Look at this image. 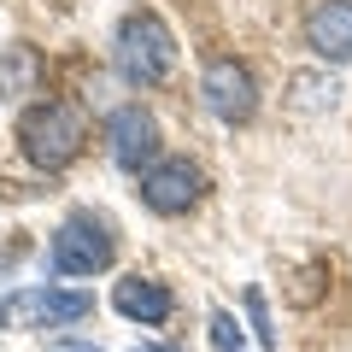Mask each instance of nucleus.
I'll use <instances>...</instances> for the list:
<instances>
[{
    "label": "nucleus",
    "mask_w": 352,
    "mask_h": 352,
    "mask_svg": "<svg viewBox=\"0 0 352 352\" xmlns=\"http://www.w3.org/2000/svg\"><path fill=\"white\" fill-rule=\"evenodd\" d=\"M106 141H112V159L124 170H141V164H159V118L141 112V106H118L106 118Z\"/></svg>",
    "instance_id": "obj_7"
},
{
    "label": "nucleus",
    "mask_w": 352,
    "mask_h": 352,
    "mask_svg": "<svg viewBox=\"0 0 352 352\" xmlns=\"http://www.w3.org/2000/svg\"><path fill=\"white\" fill-rule=\"evenodd\" d=\"M30 76H36V59H30L24 47H12V65L0 71V88H6V94H18V88H24Z\"/></svg>",
    "instance_id": "obj_11"
},
{
    "label": "nucleus",
    "mask_w": 352,
    "mask_h": 352,
    "mask_svg": "<svg viewBox=\"0 0 352 352\" xmlns=\"http://www.w3.org/2000/svg\"><path fill=\"white\" fill-rule=\"evenodd\" d=\"M212 340H217V352H241L247 340H241V323L229 311H212Z\"/></svg>",
    "instance_id": "obj_12"
},
{
    "label": "nucleus",
    "mask_w": 352,
    "mask_h": 352,
    "mask_svg": "<svg viewBox=\"0 0 352 352\" xmlns=\"http://www.w3.org/2000/svg\"><path fill=\"white\" fill-rule=\"evenodd\" d=\"M94 311V294L82 288H24L0 300V329H65Z\"/></svg>",
    "instance_id": "obj_4"
},
{
    "label": "nucleus",
    "mask_w": 352,
    "mask_h": 352,
    "mask_svg": "<svg viewBox=\"0 0 352 352\" xmlns=\"http://www.w3.org/2000/svg\"><path fill=\"white\" fill-rule=\"evenodd\" d=\"M247 317H252V329H258V340L270 346V340H276V329H270V317H264V294H258V288H247Z\"/></svg>",
    "instance_id": "obj_13"
},
{
    "label": "nucleus",
    "mask_w": 352,
    "mask_h": 352,
    "mask_svg": "<svg viewBox=\"0 0 352 352\" xmlns=\"http://www.w3.org/2000/svg\"><path fill=\"white\" fill-rule=\"evenodd\" d=\"M200 188H206V176H200V164H188V159H159L153 170H141V200L159 217L188 212V206L200 200Z\"/></svg>",
    "instance_id": "obj_6"
},
{
    "label": "nucleus",
    "mask_w": 352,
    "mask_h": 352,
    "mask_svg": "<svg viewBox=\"0 0 352 352\" xmlns=\"http://www.w3.org/2000/svg\"><path fill=\"white\" fill-rule=\"evenodd\" d=\"M53 352H100V340H53Z\"/></svg>",
    "instance_id": "obj_14"
},
{
    "label": "nucleus",
    "mask_w": 352,
    "mask_h": 352,
    "mask_svg": "<svg viewBox=\"0 0 352 352\" xmlns=\"http://www.w3.org/2000/svg\"><path fill=\"white\" fill-rule=\"evenodd\" d=\"M18 141H24V153L36 164L65 170V164L82 153L88 129H82V112H76L71 100H41V106H30V112L18 118Z\"/></svg>",
    "instance_id": "obj_1"
},
{
    "label": "nucleus",
    "mask_w": 352,
    "mask_h": 352,
    "mask_svg": "<svg viewBox=\"0 0 352 352\" xmlns=\"http://www.w3.org/2000/svg\"><path fill=\"white\" fill-rule=\"evenodd\" d=\"M53 270L59 276H94V270H106V264L118 258V235L106 217L94 212H71L59 223V235H53Z\"/></svg>",
    "instance_id": "obj_3"
},
{
    "label": "nucleus",
    "mask_w": 352,
    "mask_h": 352,
    "mask_svg": "<svg viewBox=\"0 0 352 352\" xmlns=\"http://www.w3.org/2000/svg\"><path fill=\"white\" fill-rule=\"evenodd\" d=\"M141 352H182V346H141Z\"/></svg>",
    "instance_id": "obj_15"
},
{
    "label": "nucleus",
    "mask_w": 352,
    "mask_h": 352,
    "mask_svg": "<svg viewBox=\"0 0 352 352\" xmlns=\"http://www.w3.org/2000/svg\"><path fill=\"white\" fill-rule=\"evenodd\" d=\"M112 305L118 311L129 317V323H147V329H159L164 317H170V288H164V282H153V276H124L112 288Z\"/></svg>",
    "instance_id": "obj_9"
},
{
    "label": "nucleus",
    "mask_w": 352,
    "mask_h": 352,
    "mask_svg": "<svg viewBox=\"0 0 352 352\" xmlns=\"http://www.w3.org/2000/svg\"><path fill=\"white\" fill-rule=\"evenodd\" d=\"M294 94H300L305 112H323V106H335L340 88H335V82H317V76H294Z\"/></svg>",
    "instance_id": "obj_10"
},
{
    "label": "nucleus",
    "mask_w": 352,
    "mask_h": 352,
    "mask_svg": "<svg viewBox=\"0 0 352 352\" xmlns=\"http://www.w3.org/2000/svg\"><path fill=\"white\" fill-rule=\"evenodd\" d=\"M176 65V36L164 30L159 12H129L124 30H118V71H124V82L135 88H153L164 82Z\"/></svg>",
    "instance_id": "obj_2"
},
{
    "label": "nucleus",
    "mask_w": 352,
    "mask_h": 352,
    "mask_svg": "<svg viewBox=\"0 0 352 352\" xmlns=\"http://www.w3.org/2000/svg\"><path fill=\"white\" fill-rule=\"evenodd\" d=\"M305 47L323 65H352V0H317L305 12Z\"/></svg>",
    "instance_id": "obj_8"
},
{
    "label": "nucleus",
    "mask_w": 352,
    "mask_h": 352,
    "mask_svg": "<svg viewBox=\"0 0 352 352\" xmlns=\"http://www.w3.org/2000/svg\"><path fill=\"white\" fill-rule=\"evenodd\" d=\"M200 94H206V112L223 118V124H247L258 112V82L241 59H212L200 76Z\"/></svg>",
    "instance_id": "obj_5"
}]
</instances>
